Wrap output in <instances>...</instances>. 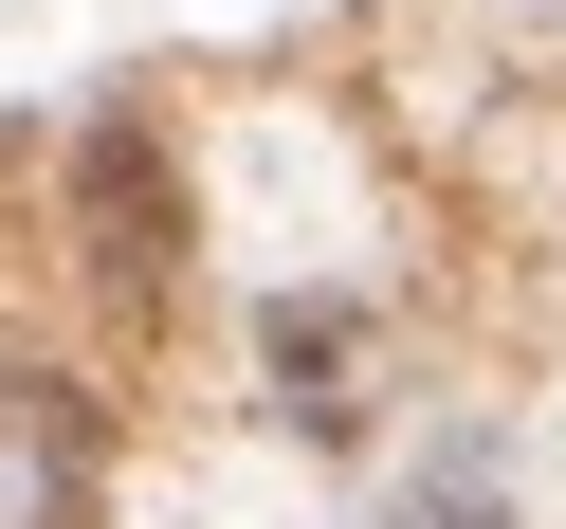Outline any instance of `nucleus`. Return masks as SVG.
Instances as JSON below:
<instances>
[{
  "mask_svg": "<svg viewBox=\"0 0 566 529\" xmlns=\"http://www.w3.org/2000/svg\"><path fill=\"white\" fill-rule=\"evenodd\" d=\"M74 274L128 310V329H165V293H184V147H165L147 110L74 128Z\"/></svg>",
  "mask_w": 566,
  "mask_h": 529,
  "instance_id": "obj_1",
  "label": "nucleus"
},
{
  "mask_svg": "<svg viewBox=\"0 0 566 529\" xmlns=\"http://www.w3.org/2000/svg\"><path fill=\"white\" fill-rule=\"evenodd\" d=\"M92 493H111V402L0 366V529H92Z\"/></svg>",
  "mask_w": 566,
  "mask_h": 529,
  "instance_id": "obj_2",
  "label": "nucleus"
},
{
  "mask_svg": "<svg viewBox=\"0 0 566 529\" xmlns=\"http://www.w3.org/2000/svg\"><path fill=\"white\" fill-rule=\"evenodd\" d=\"M256 383H274L293 438H347V420H366V310L347 293H274L256 310Z\"/></svg>",
  "mask_w": 566,
  "mask_h": 529,
  "instance_id": "obj_3",
  "label": "nucleus"
},
{
  "mask_svg": "<svg viewBox=\"0 0 566 529\" xmlns=\"http://www.w3.org/2000/svg\"><path fill=\"white\" fill-rule=\"evenodd\" d=\"M366 529H512V493H493V456H439L420 493H384Z\"/></svg>",
  "mask_w": 566,
  "mask_h": 529,
  "instance_id": "obj_4",
  "label": "nucleus"
}]
</instances>
